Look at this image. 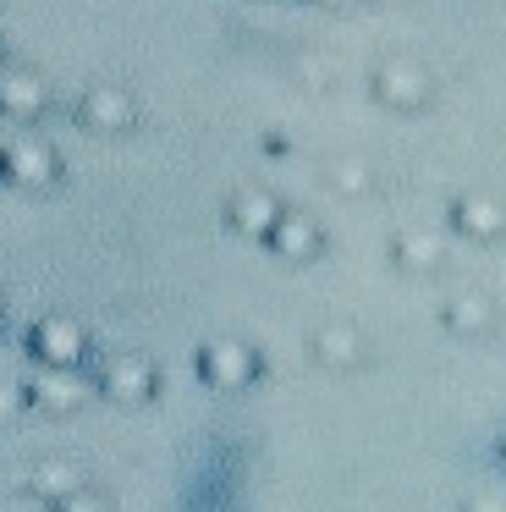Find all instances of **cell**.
Listing matches in <instances>:
<instances>
[{
  "label": "cell",
  "instance_id": "cell-10",
  "mask_svg": "<svg viewBox=\"0 0 506 512\" xmlns=\"http://www.w3.org/2000/svg\"><path fill=\"white\" fill-rule=\"evenodd\" d=\"M231 221L242 226V232H259V237H270L275 232V221H281V210H275L264 193H237L231 199Z\"/></svg>",
  "mask_w": 506,
  "mask_h": 512
},
{
  "label": "cell",
  "instance_id": "cell-1",
  "mask_svg": "<svg viewBox=\"0 0 506 512\" xmlns=\"http://www.w3.org/2000/svg\"><path fill=\"white\" fill-rule=\"evenodd\" d=\"M198 375L215 391H248L253 375H259V353L242 347V342H209L204 353H198Z\"/></svg>",
  "mask_w": 506,
  "mask_h": 512
},
{
  "label": "cell",
  "instance_id": "cell-14",
  "mask_svg": "<svg viewBox=\"0 0 506 512\" xmlns=\"http://www.w3.org/2000/svg\"><path fill=\"white\" fill-rule=\"evenodd\" d=\"M380 94H385V100H396V105H418V100H424V78H418L413 67H385L380 72Z\"/></svg>",
  "mask_w": 506,
  "mask_h": 512
},
{
  "label": "cell",
  "instance_id": "cell-16",
  "mask_svg": "<svg viewBox=\"0 0 506 512\" xmlns=\"http://www.w3.org/2000/svg\"><path fill=\"white\" fill-rule=\"evenodd\" d=\"M50 512H105V501L88 496V490H77V496H66L61 507H50Z\"/></svg>",
  "mask_w": 506,
  "mask_h": 512
},
{
  "label": "cell",
  "instance_id": "cell-12",
  "mask_svg": "<svg viewBox=\"0 0 506 512\" xmlns=\"http://www.w3.org/2000/svg\"><path fill=\"white\" fill-rule=\"evenodd\" d=\"M132 116V105L121 100L116 89H88V100H83V122L88 127H121Z\"/></svg>",
  "mask_w": 506,
  "mask_h": 512
},
{
  "label": "cell",
  "instance_id": "cell-5",
  "mask_svg": "<svg viewBox=\"0 0 506 512\" xmlns=\"http://www.w3.org/2000/svg\"><path fill=\"white\" fill-rule=\"evenodd\" d=\"M314 358L330 369H352L363 364V336L352 331V325H319L314 331Z\"/></svg>",
  "mask_w": 506,
  "mask_h": 512
},
{
  "label": "cell",
  "instance_id": "cell-20",
  "mask_svg": "<svg viewBox=\"0 0 506 512\" xmlns=\"http://www.w3.org/2000/svg\"><path fill=\"white\" fill-rule=\"evenodd\" d=\"M0 171H6V155H0Z\"/></svg>",
  "mask_w": 506,
  "mask_h": 512
},
{
  "label": "cell",
  "instance_id": "cell-13",
  "mask_svg": "<svg viewBox=\"0 0 506 512\" xmlns=\"http://www.w3.org/2000/svg\"><path fill=\"white\" fill-rule=\"evenodd\" d=\"M6 171H11V177H22V182H50L55 160L44 155L39 144H11L6 149Z\"/></svg>",
  "mask_w": 506,
  "mask_h": 512
},
{
  "label": "cell",
  "instance_id": "cell-18",
  "mask_svg": "<svg viewBox=\"0 0 506 512\" xmlns=\"http://www.w3.org/2000/svg\"><path fill=\"white\" fill-rule=\"evenodd\" d=\"M468 512H506V501H501V496H473Z\"/></svg>",
  "mask_w": 506,
  "mask_h": 512
},
{
  "label": "cell",
  "instance_id": "cell-4",
  "mask_svg": "<svg viewBox=\"0 0 506 512\" xmlns=\"http://www.w3.org/2000/svg\"><path fill=\"white\" fill-rule=\"evenodd\" d=\"M22 391H28L33 408H50V413H72L77 402L88 397V386L77 380V369H50V364L33 369L28 386H22Z\"/></svg>",
  "mask_w": 506,
  "mask_h": 512
},
{
  "label": "cell",
  "instance_id": "cell-11",
  "mask_svg": "<svg viewBox=\"0 0 506 512\" xmlns=\"http://www.w3.org/2000/svg\"><path fill=\"white\" fill-rule=\"evenodd\" d=\"M39 105H44V83L39 78H28V72H6V78H0V111L28 116V111H39Z\"/></svg>",
  "mask_w": 506,
  "mask_h": 512
},
{
  "label": "cell",
  "instance_id": "cell-7",
  "mask_svg": "<svg viewBox=\"0 0 506 512\" xmlns=\"http://www.w3.org/2000/svg\"><path fill=\"white\" fill-rule=\"evenodd\" d=\"M446 325L457 336H484L495 325V303L484 298V292H462V298L446 303Z\"/></svg>",
  "mask_w": 506,
  "mask_h": 512
},
{
  "label": "cell",
  "instance_id": "cell-17",
  "mask_svg": "<svg viewBox=\"0 0 506 512\" xmlns=\"http://www.w3.org/2000/svg\"><path fill=\"white\" fill-rule=\"evenodd\" d=\"M22 397H28V391H11V386H0V419H11V413L22 408Z\"/></svg>",
  "mask_w": 506,
  "mask_h": 512
},
{
  "label": "cell",
  "instance_id": "cell-2",
  "mask_svg": "<svg viewBox=\"0 0 506 512\" xmlns=\"http://www.w3.org/2000/svg\"><path fill=\"white\" fill-rule=\"evenodd\" d=\"M28 347H33V358L50 364V369H77V364H83V353H88V336H83V325H77V320L50 314V320L33 325Z\"/></svg>",
  "mask_w": 506,
  "mask_h": 512
},
{
  "label": "cell",
  "instance_id": "cell-8",
  "mask_svg": "<svg viewBox=\"0 0 506 512\" xmlns=\"http://www.w3.org/2000/svg\"><path fill=\"white\" fill-rule=\"evenodd\" d=\"M28 490L39 501H50V507H61L66 496H77V490H83V479H77V468L72 463H39L28 474Z\"/></svg>",
  "mask_w": 506,
  "mask_h": 512
},
{
  "label": "cell",
  "instance_id": "cell-9",
  "mask_svg": "<svg viewBox=\"0 0 506 512\" xmlns=\"http://www.w3.org/2000/svg\"><path fill=\"white\" fill-rule=\"evenodd\" d=\"M457 226L468 237H501L506 232V210L490 204V199H462L457 204Z\"/></svg>",
  "mask_w": 506,
  "mask_h": 512
},
{
  "label": "cell",
  "instance_id": "cell-19",
  "mask_svg": "<svg viewBox=\"0 0 506 512\" xmlns=\"http://www.w3.org/2000/svg\"><path fill=\"white\" fill-rule=\"evenodd\" d=\"M501 463H506V441H501Z\"/></svg>",
  "mask_w": 506,
  "mask_h": 512
},
{
  "label": "cell",
  "instance_id": "cell-3",
  "mask_svg": "<svg viewBox=\"0 0 506 512\" xmlns=\"http://www.w3.org/2000/svg\"><path fill=\"white\" fill-rule=\"evenodd\" d=\"M99 391L116 402H149L154 397V364L138 353H116L105 358V369H99Z\"/></svg>",
  "mask_w": 506,
  "mask_h": 512
},
{
  "label": "cell",
  "instance_id": "cell-15",
  "mask_svg": "<svg viewBox=\"0 0 506 512\" xmlns=\"http://www.w3.org/2000/svg\"><path fill=\"white\" fill-rule=\"evenodd\" d=\"M396 259H402L407 270H435V265H440V237H429V232H407L402 243H396Z\"/></svg>",
  "mask_w": 506,
  "mask_h": 512
},
{
  "label": "cell",
  "instance_id": "cell-6",
  "mask_svg": "<svg viewBox=\"0 0 506 512\" xmlns=\"http://www.w3.org/2000/svg\"><path fill=\"white\" fill-rule=\"evenodd\" d=\"M270 248L281 259H292V265H303V259L319 254V232L303 221V215H281V221H275V232H270Z\"/></svg>",
  "mask_w": 506,
  "mask_h": 512
}]
</instances>
